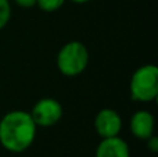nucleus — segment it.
<instances>
[{
    "label": "nucleus",
    "instance_id": "423d86ee",
    "mask_svg": "<svg viewBox=\"0 0 158 157\" xmlns=\"http://www.w3.org/2000/svg\"><path fill=\"white\" fill-rule=\"evenodd\" d=\"M129 129L135 138L147 141L156 132V118L148 110H137L129 120Z\"/></svg>",
    "mask_w": 158,
    "mask_h": 157
},
{
    "label": "nucleus",
    "instance_id": "6e6552de",
    "mask_svg": "<svg viewBox=\"0 0 158 157\" xmlns=\"http://www.w3.org/2000/svg\"><path fill=\"white\" fill-rule=\"evenodd\" d=\"M67 0H36V6L44 13H54L60 10Z\"/></svg>",
    "mask_w": 158,
    "mask_h": 157
},
{
    "label": "nucleus",
    "instance_id": "7ed1b4c3",
    "mask_svg": "<svg viewBox=\"0 0 158 157\" xmlns=\"http://www.w3.org/2000/svg\"><path fill=\"white\" fill-rule=\"evenodd\" d=\"M129 93L132 100L140 103H151L157 99L158 67L156 64H144L132 74Z\"/></svg>",
    "mask_w": 158,
    "mask_h": 157
},
{
    "label": "nucleus",
    "instance_id": "1a4fd4ad",
    "mask_svg": "<svg viewBox=\"0 0 158 157\" xmlns=\"http://www.w3.org/2000/svg\"><path fill=\"white\" fill-rule=\"evenodd\" d=\"M11 19V2L0 0V31L4 29Z\"/></svg>",
    "mask_w": 158,
    "mask_h": 157
},
{
    "label": "nucleus",
    "instance_id": "9b49d317",
    "mask_svg": "<svg viewBox=\"0 0 158 157\" xmlns=\"http://www.w3.org/2000/svg\"><path fill=\"white\" fill-rule=\"evenodd\" d=\"M13 2L22 8H32L36 6V0H13Z\"/></svg>",
    "mask_w": 158,
    "mask_h": 157
},
{
    "label": "nucleus",
    "instance_id": "f257e3e1",
    "mask_svg": "<svg viewBox=\"0 0 158 157\" xmlns=\"http://www.w3.org/2000/svg\"><path fill=\"white\" fill-rule=\"evenodd\" d=\"M38 127L29 111L11 110L0 120V145L10 153H22L33 145Z\"/></svg>",
    "mask_w": 158,
    "mask_h": 157
},
{
    "label": "nucleus",
    "instance_id": "f03ea898",
    "mask_svg": "<svg viewBox=\"0 0 158 157\" xmlns=\"http://www.w3.org/2000/svg\"><path fill=\"white\" fill-rule=\"evenodd\" d=\"M90 54L86 45L79 40H69L61 46L57 53L56 64L64 77H78L89 66Z\"/></svg>",
    "mask_w": 158,
    "mask_h": 157
},
{
    "label": "nucleus",
    "instance_id": "0eeeda50",
    "mask_svg": "<svg viewBox=\"0 0 158 157\" xmlns=\"http://www.w3.org/2000/svg\"><path fill=\"white\" fill-rule=\"evenodd\" d=\"M94 157H131V149L128 142L119 135L103 138L96 147Z\"/></svg>",
    "mask_w": 158,
    "mask_h": 157
},
{
    "label": "nucleus",
    "instance_id": "39448f33",
    "mask_svg": "<svg viewBox=\"0 0 158 157\" xmlns=\"http://www.w3.org/2000/svg\"><path fill=\"white\" fill-rule=\"evenodd\" d=\"M122 117L114 108L104 107L94 117V129L101 139L118 136L122 131Z\"/></svg>",
    "mask_w": 158,
    "mask_h": 157
},
{
    "label": "nucleus",
    "instance_id": "20e7f679",
    "mask_svg": "<svg viewBox=\"0 0 158 157\" xmlns=\"http://www.w3.org/2000/svg\"><path fill=\"white\" fill-rule=\"evenodd\" d=\"M36 127L50 128L57 125L63 118V106L54 97H42L33 104L32 110L29 111Z\"/></svg>",
    "mask_w": 158,
    "mask_h": 157
},
{
    "label": "nucleus",
    "instance_id": "9d476101",
    "mask_svg": "<svg viewBox=\"0 0 158 157\" xmlns=\"http://www.w3.org/2000/svg\"><path fill=\"white\" fill-rule=\"evenodd\" d=\"M146 142H147V149L150 150L151 153H158V138L156 134L151 135Z\"/></svg>",
    "mask_w": 158,
    "mask_h": 157
},
{
    "label": "nucleus",
    "instance_id": "f8f14e48",
    "mask_svg": "<svg viewBox=\"0 0 158 157\" xmlns=\"http://www.w3.org/2000/svg\"><path fill=\"white\" fill-rule=\"evenodd\" d=\"M69 2L75 3V4H86V3L92 2V0H69Z\"/></svg>",
    "mask_w": 158,
    "mask_h": 157
}]
</instances>
